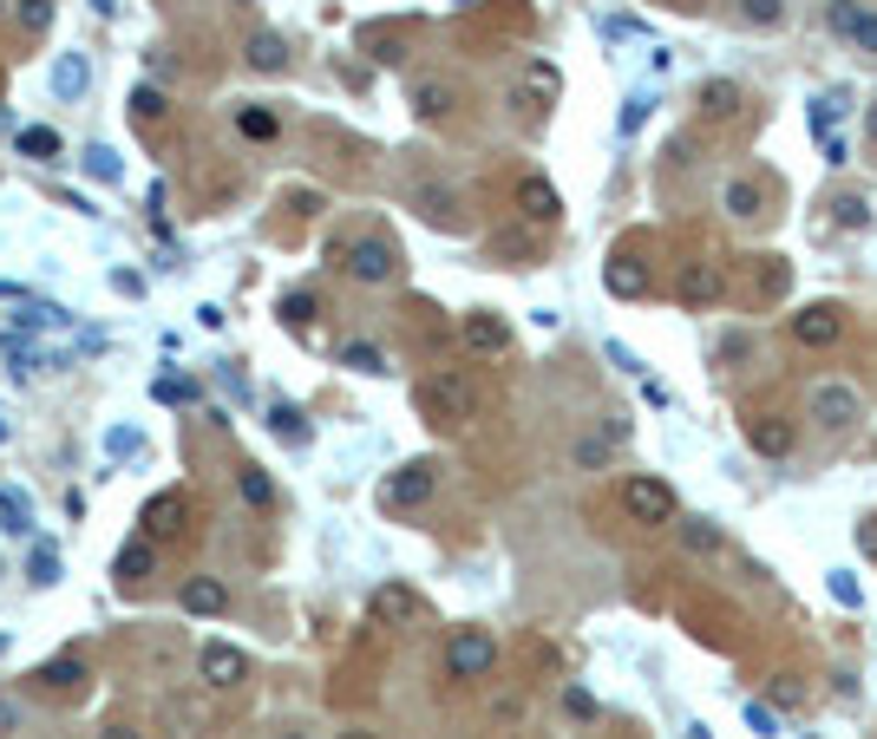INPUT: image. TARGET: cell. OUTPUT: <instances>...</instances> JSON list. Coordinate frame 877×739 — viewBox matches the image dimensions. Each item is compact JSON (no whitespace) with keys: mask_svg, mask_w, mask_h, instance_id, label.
Listing matches in <instances>:
<instances>
[{"mask_svg":"<svg viewBox=\"0 0 877 739\" xmlns=\"http://www.w3.org/2000/svg\"><path fill=\"white\" fill-rule=\"evenodd\" d=\"M478 406H485V393H478V380L459 373V367H439L432 380H419V413H426V426H439V432H465V426L478 419Z\"/></svg>","mask_w":877,"mask_h":739,"instance_id":"1","label":"cell"},{"mask_svg":"<svg viewBox=\"0 0 877 739\" xmlns=\"http://www.w3.org/2000/svg\"><path fill=\"white\" fill-rule=\"evenodd\" d=\"M623 517L636 524V531H662V524H675L682 517V504H675V485L668 478H623Z\"/></svg>","mask_w":877,"mask_h":739,"instance_id":"2","label":"cell"},{"mask_svg":"<svg viewBox=\"0 0 877 739\" xmlns=\"http://www.w3.org/2000/svg\"><path fill=\"white\" fill-rule=\"evenodd\" d=\"M806 413H813L819 432H852V426L865 419V393L845 386V380H819V386L806 393Z\"/></svg>","mask_w":877,"mask_h":739,"instance_id":"3","label":"cell"},{"mask_svg":"<svg viewBox=\"0 0 877 739\" xmlns=\"http://www.w3.org/2000/svg\"><path fill=\"white\" fill-rule=\"evenodd\" d=\"M498 668V635L491 629H452L446 635V675L452 681H485Z\"/></svg>","mask_w":877,"mask_h":739,"instance_id":"4","label":"cell"},{"mask_svg":"<svg viewBox=\"0 0 877 739\" xmlns=\"http://www.w3.org/2000/svg\"><path fill=\"white\" fill-rule=\"evenodd\" d=\"M360 288H387V282H400V242L393 236H360V242H347V262H341Z\"/></svg>","mask_w":877,"mask_h":739,"instance_id":"5","label":"cell"},{"mask_svg":"<svg viewBox=\"0 0 877 739\" xmlns=\"http://www.w3.org/2000/svg\"><path fill=\"white\" fill-rule=\"evenodd\" d=\"M432 491H439V465H432V458H406L400 472H387V485H380V511H419Z\"/></svg>","mask_w":877,"mask_h":739,"instance_id":"6","label":"cell"},{"mask_svg":"<svg viewBox=\"0 0 877 739\" xmlns=\"http://www.w3.org/2000/svg\"><path fill=\"white\" fill-rule=\"evenodd\" d=\"M138 531H144V537H157V544L190 537V491H157V498L138 511Z\"/></svg>","mask_w":877,"mask_h":739,"instance_id":"7","label":"cell"},{"mask_svg":"<svg viewBox=\"0 0 877 739\" xmlns=\"http://www.w3.org/2000/svg\"><path fill=\"white\" fill-rule=\"evenodd\" d=\"M793 341L813 347V354H819V347H839V341H845V308H839V301H806V308L793 314Z\"/></svg>","mask_w":877,"mask_h":739,"instance_id":"8","label":"cell"},{"mask_svg":"<svg viewBox=\"0 0 877 739\" xmlns=\"http://www.w3.org/2000/svg\"><path fill=\"white\" fill-rule=\"evenodd\" d=\"M459 341H465V354L498 360V354L511 347V321H505V314H491V308H472V314L459 321Z\"/></svg>","mask_w":877,"mask_h":739,"instance_id":"9","label":"cell"},{"mask_svg":"<svg viewBox=\"0 0 877 739\" xmlns=\"http://www.w3.org/2000/svg\"><path fill=\"white\" fill-rule=\"evenodd\" d=\"M721 295H727L721 262H682V269H675V301H688V308H714Z\"/></svg>","mask_w":877,"mask_h":739,"instance_id":"10","label":"cell"},{"mask_svg":"<svg viewBox=\"0 0 877 739\" xmlns=\"http://www.w3.org/2000/svg\"><path fill=\"white\" fill-rule=\"evenodd\" d=\"M197 668H203V688H216V694H229V688L249 681V655L229 648V642H210V648L197 655Z\"/></svg>","mask_w":877,"mask_h":739,"instance_id":"11","label":"cell"},{"mask_svg":"<svg viewBox=\"0 0 877 739\" xmlns=\"http://www.w3.org/2000/svg\"><path fill=\"white\" fill-rule=\"evenodd\" d=\"M826 26H832L839 39H852L858 52H877V13L872 7H858V0H832V7H826Z\"/></svg>","mask_w":877,"mask_h":739,"instance_id":"12","label":"cell"},{"mask_svg":"<svg viewBox=\"0 0 877 739\" xmlns=\"http://www.w3.org/2000/svg\"><path fill=\"white\" fill-rule=\"evenodd\" d=\"M518 216H524V223H537V229H550V223L564 216L557 183H550V177H518Z\"/></svg>","mask_w":877,"mask_h":739,"instance_id":"13","label":"cell"},{"mask_svg":"<svg viewBox=\"0 0 877 739\" xmlns=\"http://www.w3.org/2000/svg\"><path fill=\"white\" fill-rule=\"evenodd\" d=\"M367 609H374V622H387V629H413V622L426 616V603H419V596H413L406 583H380Z\"/></svg>","mask_w":877,"mask_h":739,"instance_id":"14","label":"cell"},{"mask_svg":"<svg viewBox=\"0 0 877 739\" xmlns=\"http://www.w3.org/2000/svg\"><path fill=\"white\" fill-rule=\"evenodd\" d=\"M747 445H754L760 458H773V465H780V458H793V445H799V439H793V426H786L780 413H754V419H747Z\"/></svg>","mask_w":877,"mask_h":739,"instance_id":"15","label":"cell"},{"mask_svg":"<svg viewBox=\"0 0 877 739\" xmlns=\"http://www.w3.org/2000/svg\"><path fill=\"white\" fill-rule=\"evenodd\" d=\"M111 576H118V583H151V576H157V537H144V531L125 537L118 557H111Z\"/></svg>","mask_w":877,"mask_h":739,"instance_id":"16","label":"cell"},{"mask_svg":"<svg viewBox=\"0 0 877 739\" xmlns=\"http://www.w3.org/2000/svg\"><path fill=\"white\" fill-rule=\"evenodd\" d=\"M413 210H419L432 229H465V216H459V196H452L446 183H426V190L413 196Z\"/></svg>","mask_w":877,"mask_h":739,"instance_id":"17","label":"cell"},{"mask_svg":"<svg viewBox=\"0 0 877 739\" xmlns=\"http://www.w3.org/2000/svg\"><path fill=\"white\" fill-rule=\"evenodd\" d=\"M603 288L623 295V301H636V295H649V269H642L636 255H609V262H603Z\"/></svg>","mask_w":877,"mask_h":739,"instance_id":"18","label":"cell"},{"mask_svg":"<svg viewBox=\"0 0 877 739\" xmlns=\"http://www.w3.org/2000/svg\"><path fill=\"white\" fill-rule=\"evenodd\" d=\"M675 537L688 557H721V544H727V531L714 517H675Z\"/></svg>","mask_w":877,"mask_h":739,"instance_id":"19","label":"cell"},{"mask_svg":"<svg viewBox=\"0 0 877 739\" xmlns=\"http://www.w3.org/2000/svg\"><path fill=\"white\" fill-rule=\"evenodd\" d=\"M452 105H459V85L452 79H419L413 85V111L432 124V118H452Z\"/></svg>","mask_w":877,"mask_h":739,"instance_id":"20","label":"cell"},{"mask_svg":"<svg viewBox=\"0 0 877 739\" xmlns=\"http://www.w3.org/2000/svg\"><path fill=\"white\" fill-rule=\"evenodd\" d=\"M33 688H39V694H79V688H85V661H79V655H59V661H46V668L33 675Z\"/></svg>","mask_w":877,"mask_h":739,"instance_id":"21","label":"cell"},{"mask_svg":"<svg viewBox=\"0 0 877 739\" xmlns=\"http://www.w3.org/2000/svg\"><path fill=\"white\" fill-rule=\"evenodd\" d=\"M177 603H183V609H190V616H223V609H229V589H223V583H216V576H190V583H183V596H177Z\"/></svg>","mask_w":877,"mask_h":739,"instance_id":"22","label":"cell"},{"mask_svg":"<svg viewBox=\"0 0 877 739\" xmlns=\"http://www.w3.org/2000/svg\"><path fill=\"white\" fill-rule=\"evenodd\" d=\"M242 59H249V72H282L288 65V39L282 33H249V52Z\"/></svg>","mask_w":877,"mask_h":739,"instance_id":"23","label":"cell"},{"mask_svg":"<svg viewBox=\"0 0 877 739\" xmlns=\"http://www.w3.org/2000/svg\"><path fill=\"white\" fill-rule=\"evenodd\" d=\"M92 85V65H85V52H59V65H52V92L59 98H79Z\"/></svg>","mask_w":877,"mask_h":739,"instance_id":"24","label":"cell"},{"mask_svg":"<svg viewBox=\"0 0 877 739\" xmlns=\"http://www.w3.org/2000/svg\"><path fill=\"white\" fill-rule=\"evenodd\" d=\"M491 255H511L518 269L537 262V223H524V229H498V236H491Z\"/></svg>","mask_w":877,"mask_h":739,"instance_id":"25","label":"cell"},{"mask_svg":"<svg viewBox=\"0 0 877 739\" xmlns=\"http://www.w3.org/2000/svg\"><path fill=\"white\" fill-rule=\"evenodd\" d=\"M845 105H852V92H826V98H813V111H806L813 138H832V131H839V118H845Z\"/></svg>","mask_w":877,"mask_h":739,"instance_id":"26","label":"cell"},{"mask_svg":"<svg viewBox=\"0 0 877 739\" xmlns=\"http://www.w3.org/2000/svg\"><path fill=\"white\" fill-rule=\"evenodd\" d=\"M236 131H242L249 144H269V138H282V118H275L269 105H242V111H236Z\"/></svg>","mask_w":877,"mask_h":739,"instance_id":"27","label":"cell"},{"mask_svg":"<svg viewBox=\"0 0 877 739\" xmlns=\"http://www.w3.org/2000/svg\"><path fill=\"white\" fill-rule=\"evenodd\" d=\"M721 203H727V216H740V223H747V216H760V210H767V190H760L754 177H734Z\"/></svg>","mask_w":877,"mask_h":739,"instance_id":"28","label":"cell"},{"mask_svg":"<svg viewBox=\"0 0 877 739\" xmlns=\"http://www.w3.org/2000/svg\"><path fill=\"white\" fill-rule=\"evenodd\" d=\"M236 491H242L249 511H275V485H269L262 465H242V472H236Z\"/></svg>","mask_w":877,"mask_h":739,"instance_id":"29","label":"cell"},{"mask_svg":"<svg viewBox=\"0 0 877 739\" xmlns=\"http://www.w3.org/2000/svg\"><path fill=\"white\" fill-rule=\"evenodd\" d=\"M557 85H564V79H557V65H544V59H537V65L524 72V111H537V98L550 105V98H557Z\"/></svg>","mask_w":877,"mask_h":739,"instance_id":"30","label":"cell"},{"mask_svg":"<svg viewBox=\"0 0 877 739\" xmlns=\"http://www.w3.org/2000/svg\"><path fill=\"white\" fill-rule=\"evenodd\" d=\"M131 118H138L144 131H157V124L170 118V105H164V92H157V85H138V92H131Z\"/></svg>","mask_w":877,"mask_h":739,"instance_id":"31","label":"cell"},{"mask_svg":"<svg viewBox=\"0 0 877 739\" xmlns=\"http://www.w3.org/2000/svg\"><path fill=\"white\" fill-rule=\"evenodd\" d=\"M59 151H66V144H59V131H52V124H26V131H20V157H39V164H52Z\"/></svg>","mask_w":877,"mask_h":739,"instance_id":"32","label":"cell"},{"mask_svg":"<svg viewBox=\"0 0 877 739\" xmlns=\"http://www.w3.org/2000/svg\"><path fill=\"white\" fill-rule=\"evenodd\" d=\"M701 111H708V118H734V111H740V85H734V79H714V85L701 92Z\"/></svg>","mask_w":877,"mask_h":739,"instance_id":"33","label":"cell"},{"mask_svg":"<svg viewBox=\"0 0 877 739\" xmlns=\"http://www.w3.org/2000/svg\"><path fill=\"white\" fill-rule=\"evenodd\" d=\"M832 223H839V229H865V223H872V196H858V190L832 196Z\"/></svg>","mask_w":877,"mask_h":739,"instance_id":"34","label":"cell"},{"mask_svg":"<svg viewBox=\"0 0 877 739\" xmlns=\"http://www.w3.org/2000/svg\"><path fill=\"white\" fill-rule=\"evenodd\" d=\"M315 314H321V301H315L308 288H295V295H282V321H288L295 334H308V327H315Z\"/></svg>","mask_w":877,"mask_h":739,"instance_id":"35","label":"cell"},{"mask_svg":"<svg viewBox=\"0 0 877 739\" xmlns=\"http://www.w3.org/2000/svg\"><path fill=\"white\" fill-rule=\"evenodd\" d=\"M341 367H354V373H387V354H380L374 341H347V347H341Z\"/></svg>","mask_w":877,"mask_h":739,"instance_id":"36","label":"cell"},{"mask_svg":"<svg viewBox=\"0 0 877 739\" xmlns=\"http://www.w3.org/2000/svg\"><path fill=\"white\" fill-rule=\"evenodd\" d=\"M269 432H275V439H288V445H308V426H301V413H295V406H282V400L269 406Z\"/></svg>","mask_w":877,"mask_h":739,"instance_id":"37","label":"cell"},{"mask_svg":"<svg viewBox=\"0 0 877 739\" xmlns=\"http://www.w3.org/2000/svg\"><path fill=\"white\" fill-rule=\"evenodd\" d=\"M786 282H793V275H786V262H780V255H760L754 288H760V295H786Z\"/></svg>","mask_w":877,"mask_h":739,"instance_id":"38","label":"cell"},{"mask_svg":"<svg viewBox=\"0 0 877 739\" xmlns=\"http://www.w3.org/2000/svg\"><path fill=\"white\" fill-rule=\"evenodd\" d=\"M740 20L747 26H780L786 20V0H740Z\"/></svg>","mask_w":877,"mask_h":739,"instance_id":"39","label":"cell"},{"mask_svg":"<svg viewBox=\"0 0 877 739\" xmlns=\"http://www.w3.org/2000/svg\"><path fill=\"white\" fill-rule=\"evenodd\" d=\"M79 164H85V177H98V183H118V157H111L105 144H92V151H85Z\"/></svg>","mask_w":877,"mask_h":739,"instance_id":"40","label":"cell"},{"mask_svg":"<svg viewBox=\"0 0 877 739\" xmlns=\"http://www.w3.org/2000/svg\"><path fill=\"white\" fill-rule=\"evenodd\" d=\"M616 445H623V439H583V445H577L570 458H577V465L590 472V465H609V452H616Z\"/></svg>","mask_w":877,"mask_h":739,"instance_id":"41","label":"cell"},{"mask_svg":"<svg viewBox=\"0 0 877 739\" xmlns=\"http://www.w3.org/2000/svg\"><path fill=\"white\" fill-rule=\"evenodd\" d=\"M52 26V0H20V33H46Z\"/></svg>","mask_w":877,"mask_h":739,"instance_id":"42","label":"cell"},{"mask_svg":"<svg viewBox=\"0 0 877 739\" xmlns=\"http://www.w3.org/2000/svg\"><path fill=\"white\" fill-rule=\"evenodd\" d=\"M747 727H754L760 739H773V734H780V707H767V701H747Z\"/></svg>","mask_w":877,"mask_h":739,"instance_id":"43","label":"cell"},{"mask_svg":"<svg viewBox=\"0 0 877 739\" xmlns=\"http://www.w3.org/2000/svg\"><path fill=\"white\" fill-rule=\"evenodd\" d=\"M832 596H839L845 609H858V576H852V570H832Z\"/></svg>","mask_w":877,"mask_h":739,"instance_id":"44","label":"cell"},{"mask_svg":"<svg viewBox=\"0 0 877 739\" xmlns=\"http://www.w3.org/2000/svg\"><path fill=\"white\" fill-rule=\"evenodd\" d=\"M609 360H616V367H623V373H629V380H649V373H642V360H636V354H629V347H623V341H609Z\"/></svg>","mask_w":877,"mask_h":739,"instance_id":"45","label":"cell"},{"mask_svg":"<svg viewBox=\"0 0 877 739\" xmlns=\"http://www.w3.org/2000/svg\"><path fill=\"white\" fill-rule=\"evenodd\" d=\"M773 701H780V707H799V701H806V688H799L793 675H780V681H773Z\"/></svg>","mask_w":877,"mask_h":739,"instance_id":"46","label":"cell"},{"mask_svg":"<svg viewBox=\"0 0 877 739\" xmlns=\"http://www.w3.org/2000/svg\"><path fill=\"white\" fill-rule=\"evenodd\" d=\"M564 707H570V714H577V720H596V701H590V694H583V688H564Z\"/></svg>","mask_w":877,"mask_h":739,"instance_id":"47","label":"cell"},{"mask_svg":"<svg viewBox=\"0 0 877 739\" xmlns=\"http://www.w3.org/2000/svg\"><path fill=\"white\" fill-rule=\"evenodd\" d=\"M642 118H649V98H629L623 105V131H642Z\"/></svg>","mask_w":877,"mask_h":739,"instance_id":"48","label":"cell"},{"mask_svg":"<svg viewBox=\"0 0 877 739\" xmlns=\"http://www.w3.org/2000/svg\"><path fill=\"white\" fill-rule=\"evenodd\" d=\"M157 400H197V386L190 380H157Z\"/></svg>","mask_w":877,"mask_h":739,"instance_id":"49","label":"cell"},{"mask_svg":"<svg viewBox=\"0 0 877 739\" xmlns=\"http://www.w3.org/2000/svg\"><path fill=\"white\" fill-rule=\"evenodd\" d=\"M826 164H852V144H845V138H839V131H832V138H826Z\"/></svg>","mask_w":877,"mask_h":739,"instance_id":"50","label":"cell"},{"mask_svg":"<svg viewBox=\"0 0 877 739\" xmlns=\"http://www.w3.org/2000/svg\"><path fill=\"white\" fill-rule=\"evenodd\" d=\"M52 576H59V563H52V550H39V557H33V583H52Z\"/></svg>","mask_w":877,"mask_h":739,"instance_id":"51","label":"cell"},{"mask_svg":"<svg viewBox=\"0 0 877 739\" xmlns=\"http://www.w3.org/2000/svg\"><path fill=\"white\" fill-rule=\"evenodd\" d=\"M858 550L877 563V517H865V524H858Z\"/></svg>","mask_w":877,"mask_h":739,"instance_id":"52","label":"cell"},{"mask_svg":"<svg viewBox=\"0 0 877 739\" xmlns=\"http://www.w3.org/2000/svg\"><path fill=\"white\" fill-rule=\"evenodd\" d=\"M98 739H144V734H138V727H105Z\"/></svg>","mask_w":877,"mask_h":739,"instance_id":"53","label":"cell"},{"mask_svg":"<svg viewBox=\"0 0 877 739\" xmlns=\"http://www.w3.org/2000/svg\"><path fill=\"white\" fill-rule=\"evenodd\" d=\"M865 131H872V144H877V98H872V111H865Z\"/></svg>","mask_w":877,"mask_h":739,"instance_id":"54","label":"cell"},{"mask_svg":"<svg viewBox=\"0 0 877 739\" xmlns=\"http://www.w3.org/2000/svg\"><path fill=\"white\" fill-rule=\"evenodd\" d=\"M341 739H380V734H367V727H347V734H341Z\"/></svg>","mask_w":877,"mask_h":739,"instance_id":"55","label":"cell"},{"mask_svg":"<svg viewBox=\"0 0 877 739\" xmlns=\"http://www.w3.org/2000/svg\"><path fill=\"white\" fill-rule=\"evenodd\" d=\"M275 739H308V734H295V727H282V734H275Z\"/></svg>","mask_w":877,"mask_h":739,"instance_id":"56","label":"cell"}]
</instances>
